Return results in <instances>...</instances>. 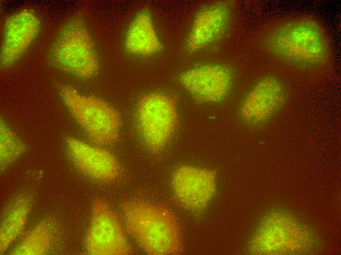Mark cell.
<instances>
[{"mask_svg":"<svg viewBox=\"0 0 341 255\" xmlns=\"http://www.w3.org/2000/svg\"><path fill=\"white\" fill-rule=\"evenodd\" d=\"M124 219L130 234L147 254L175 255L179 252L177 225L168 209L145 203L133 204L125 209Z\"/></svg>","mask_w":341,"mask_h":255,"instance_id":"cell-2","label":"cell"},{"mask_svg":"<svg viewBox=\"0 0 341 255\" xmlns=\"http://www.w3.org/2000/svg\"><path fill=\"white\" fill-rule=\"evenodd\" d=\"M265 45L272 56L299 67H320L330 59L327 35L311 18H294L276 24L268 31Z\"/></svg>","mask_w":341,"mask_h":255,"instance_id":"cell-1","label":"cell"},{"mask_svg":"<svg viewBox=\"0 0 341 255\" xmlns=\"http://www.w3.org/2000/svg\"><path fill=\"white\" fill-rule=\"evenodd\" d=\"M86 249L91 255H127L130 246L115 214L104 202L95 203L91 223L86 240Z\"/></svg>","mask_w":341,"mask_h":255,"instance_id":"cell-6","label":"cell"},{"mask_svg":"<svg viewBox=\"0 0 341 255\" xmlns=\"http://www.w3.org/2000/svg\"><path fill=\"white\" fill-rule=\"evenodd\" d=\"M180 81L197 101L216 102L226 96L231 84L232 75L224 67L206 65L184 72Z\"/></svg>","mask_w":341,"mask_h":255,"instance_id":"cell-8","label":"cell"},{"mask_svg":"<svg viewBox=\"0 0 341 255\" xmlns=\"http://www.w3.org/2000/svg\"><path fill=\"white\" fill-rule=\"evenodd\" d=\"M173 188L179 201L191 209H199L211 199L216 186L212 171L190 166L177 170L173 176Z\"/></svg>","mask_w":341,"mask_h":255,"instance_id":"cell-7","label":"cell"},{"mask_svg":"<svg viewBox=\"0 0 341 255\" xmlns=\"http://www.w3.org/2000/svg\"><path fill=\"white\" fill-rule=\"evenodd\" d=\"M69 150L78 166L90 177L101 180H112L119 174L118 163L107 150L75 138L68 140Z\"/></svg>","mask_w":341,"mask_h":255,"instance_id":"cell-10","label":"cell"},{"mask_svg":"<svg viewBox=\"0 0 341 255\" xmlns=\"http://www.w3.org/2000/svg\"><path fill=\"white\" fill-rule=\"evenodd\" d=\"M125 46L131 53L142 56L153 54L161 47L149 13L142 11L131 23L126 33Z\"/></svg>","mask_w":341,"mask_h":255,"instance_id":"cell-13","label":"cell"},{"mask_svg":"<svg viewBox=\"0 0 341 255\" xmlns=\"http://www.w3.org/2000/svg\"><path fill=\"white\" fill-rule=\"evenodd\" d=\"M39 21L28 10H23L12 16L5 26L1 52L2 65L14 63L24 53L37 36Z\"/></svg>","mask_w":341,"mask_h":255,"instance_id":"cell-9","label":"cell"},{"mask_svg":"<svg viewBox=\"0 0 341 255\" xmlns=\"http://www.w3.org/2000/svg\"><path fill=\"white\" fill-rule=\"evenodd\" d=\"M13 132L3 123L0 128V156L1 163L13 159L22 150V146Z\"/></svg>","mask_w":341,"mask_h":255,"instance_id":"cell-16","label":"cell"},{"mask_svg":"<svg viewBox=\"0 0 341 255\" xmlns=\"http://www.w3.org/2000/svg\"><path fill=\"white\" fill-rule=\"evenodd\" d=\"M137 115L141 132L148 145L155 149L164 146L171 136L177 120L172 99L163 94H148L140 101Z\"/></svg>","mask_w":341,"mask_h":255,"instance_id":"cell-5","label":"cell"},{"mask_svg":"<svg viewBox=\"0 0 341 255\" xmlns=\"http://www.w3.org/2000/svg\"><path fill=\"white\" fill-rule=\"evenodd\" d=\"M28 213V206L24 201H18L7 211L0 228V249L3 253L22 233Z\"/></svg>","mask_w":341,"mask_h":255,"instance_id":"cell-14","label":"cell"},{"mask_svg":"<svg viewBox=\"0 0 341 255\" xmlns=\"http://www.w3.org/2000/svg\"><path fill=\"white\" fill-rule=\"evenodd\" d=\"M228 11L224 4H216L201 11L196 16L188 37V48L202 49L218 38L224 29Z\"/></svg>","mask_w":341,"mask_h":255,"instance_id":"cell-12","label":"cell"},{"mask_svg":"<svg viewBox=\"0 0 341 255\" xmlns=\"http://www.w3.org/2000/svg\"><path fill=\"white\" fill-rule=\"evenodd\" d=\"M50 232L47 225L42 223L35 228L15 249L16 255H44L50 243Z\"/></svg>","mask_w":341,"mask_h":255,"instance_id":"cell-15","label":"cell"},{"mask_svg":"<svg viewBox=\"0 0 341 255\" xmlns=\"http://www.w3.org/2000/svg\"><path fill=\"white\" fill-rule=\"evenodd\" d=\"M62 93L69 109L93 142L105 145L117 140L120 118L111 105L72 88L65 89Z\"/></svg>","mask_w":341,"mask_h":255,"instance_id":"cell-3","label":"cell"},{"mask_svg":"<svg viewBox=\"0 0 341 255\" xmlns=\"http://www.w3.org/2000/svg\"><path fill=\"white\" fill-rule=\"evenodd\" d=\"M54 55L62 68L81 77H90L98 69L91 38L78 22L70 23L63 30L55 46Z\"/></svg>","mask_w":341,"mask_h":255,"instance_id":"cell-4","label":"cell"},{"mask_svg":"<svg viewBox=\"0 0 341 255\" xmlns=\"http://www.w3.org/2000/svg\"><path fill=\"white\" fill-rule=\"evenodd\" d=\"M284 98L282 85L272 77L261 79L247 95L241 109L243 118L252 123L263 121L280 106Z\"/></svg>","mask_w":341,"mask_h":255,"instance_id":"cell-11","label":"cell"}]
</instances>
